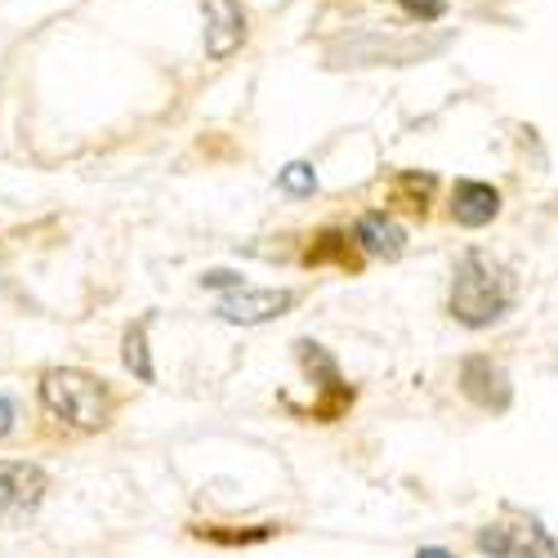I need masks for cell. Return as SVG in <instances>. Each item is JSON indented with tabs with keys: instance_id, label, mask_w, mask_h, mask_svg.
<instances>
[{
	"instance_id": "cell-16",
	"label": "cell",
	"mask_w": 558,
	"mask_h": 558,
	"mask_svg": "<svg viewBox=\"0 0 558 558\" xmlns=\"http://www.w3.org/2000/svg\"><path fill=\"white\" fill-rule=\"evenodd\" d=\"M14 429V402L5 398V393H0V438H5Z\"/></svg>"
},
{
	"instance_id": "cell-8",
	"label": "cell",
	"mask_w": 558,
	"mask_h": 558,
	"mask_svg": "<svg viewBox=\"0 0 558 558\" xmlns=\"http://www.w3.org/2000/svg\"><path fill=\"white\" fill-rule=\"evenodd\" d=\"M353 242L366 251V255H376V259H398L407 251V228L398 219H389L385 210H371L357 219L353 228Z\"/></svg>"
},
{
	"instance_id": "cell-4",
	"label": "cell",
	"mask_w": 558,
	"mask_h": 558,
	"mask_svg": "<svg viewBox=\"0 0 558 558\" xmlns=\"http://www.w3.org/2000/svg\"><path fill=\"white\" fill-rule=\"evenodd\" d=\"M45 487H50V478H45L40 464L0 460V527L27 519L32 509L45 500Z\"/></svg>"
},
{
	"instance_id": "cell-14",
	"label": "cell",
	"mask_w": 558,
	"mask_h": 558,
	"mask_svg": "<svg viewBox=\"0 0 558 558\" xmlns=\"http://www.w3.org/2000/svg\"><path fill=\"white\" fill-rule=\"evenodd\" d=\"M202 536L210 541H228V545H238V541H268L272 527H259V532H215V527H202Z\"/></svg>"
},
{
	"instance_id": "cell-11",
	"label": "cell",
	"mask_w": 558,
	"mask_h": 558,
	"mask_svg": "<svg viewBox=\"0 0 558 558\" xmlns=\"http://www.w3.org/2000/svg\"><path fill=\"white\" fill-rule=\"evenodd\" d=\"M125 366H130L144 385H153V380H157L153 357H148V322H138V327H130V331H125Z\"/></svg>"
},
{
	"instance_id": "cell-15",
	"label": "cell",
	"mask_w": 558,
	"mask_h": 558,
	"mask_svg": "<svg viewBox=\"0 0 558 558\" xmlns=\"http://www.w3.org/2000/svg\"><path fill=\"white\" fill-rule=\"evenodd\" d=\"M202 287H210V291H232V287H242V277L228 272V268H210V272L202 277Z\"/></svg>"
},
{
	"instance_id": "cell-3",
	"label": "cell",
	"mask_w": 558,
	"mask_h": 558,
	"mask_svg": "<svg viewBox=\"0 0 558 558\" xmlns=\"http://www.w3.org/2000/svg\"><path fill=\"white\" fill-rule=\"evenodd\" d=\"M474 545L492 558H558V545L541 527V519L536 514H514V509H509L500 523H487L474 536Z\"/></svg>"
},
{
	"instance_id": "cell-7",
	"label": "cell",
	"mask_w": 558,
	"mask_h": 558,
	"mask_svg": "<svg viewBox=\"0 0 558 558\" xmlns=\"http://www.w3.org/2000/svg\"><path fill=\"white\" fill-rule=\"evenodd\" d=\"M206 10V54L210 59H228L242 50L246 40V10L242 0H197Z\"/></svg>"
},
{
	"instance_id": "cell-17",
	"label": "cell",
	"mask_w": 558,
	"mask_h": 558,
	"mask_svg": "<svg viewBox=\"0 0 558 558\" xmlns=\"http://www.w3.org/2000/svg\"><path fill=\"white\" fill-rule=\"evenodd\" d=\"M415 558H456V554H447V549H438V545H429V549H421Z\"/></svg>"
},
{
	"instance_id": "cell-1",
	"label": "cell",
	"mask_w": 558,
	"mask_h": 558,
	"mask_svg": "<svg viewBox=\"0 0 558 558\" xmlns=\"http://www.w3.org/2000/svg\"><path fill=\"white\" fill-rule=\"evenodd\" d=\"M514 277H509L505 264H496L483 251H464L451 277V317L460 327L483 331L492 322H500L509 308H514Z\"/></svg>"
},
{
	"instance_id": "cell-6",
	"label": "cell",
	"mask_w": 558,
	"mask_h": 558,
	"mask_svg": "<svg viewBox=\"0 0 558 558\" xmlns=\"http://www.w3.org/2000/svg\"><path fill=\"white\" fill-rule=\"evenodd\" d=\"M460 389H464V398L487 407V411H509V402H514V385H509V376L492 357H464L460 362Z\"/></svg>"
},
{
	"instance_id": "cell-2",
	"label": "cell",
	"mask_w": 558,
	"mask_h": 558,
	"mask_svg": "<svg viewBox=\"0 0 558 558\" xmlns=\"http://www.w3.org/2000/svg\"><path fill=\"white\" fill-rule=\"evenodd\" d=\"M40 402L72 429H104L112 415L108 385L99 376H89V371H72V366L50 371V376L40 380Z\"/></svg>"
},
{
	"instance_id": "cell-13",
	"label": "cell",
	"mask_w": 558,
	"mask_h": 558,
	"mask_svg": "<svg viewBox=\"0 0 558 558\" xmlns=\"http://www.w3.org/2000/svg\"><path fill=\"white\" fill-rule=\"evenodd\" d=\"M393 5H402L411 19H421V23H438L447 14V0H393Z\"/></svg>"
},
{
	"instance_id": "cell-12",
	"label": "cell",
	"mask_w": 558,
	"mask_h": 558,
	"mask_svg": "<svg viewBox=\"0 0 558 558\" xmlns=\"http://www.w3.org/2000/svg\"><path fill=\"white\" fill-rule=\"evenodd\" d=\"M277 183H282V193H291V197H308L317 189V170L308 161H291L282 174H277Z\"/></svg>"
},
{
	"instance_id": "cell-10",
	"label": "cell",
	"mask_w": 558,
	"mask_h": 558,
	"mask_svg": "<svg viewBox=\"0 0 558 558\" xmlns=\"http://www.w3.org/2000/svg\"><path fill=\"white\" fill-rule=\"evenodd\" d=\"M295 353H300V362H304L308 371H317V376H322V393H331V398H336V407L353 402V389L344 385L340 366H336V357H331L327 349L313 344V340H300V344H295Z\"/></svg>"
},
{
	"instance_id": "cell-5",
	"label": "cell",
	"mask_w": 558,
	"mask_h": 558,
	"mask_svg": "<svg viewBox=\"0 0 558 558\" xmlns=\"http://www.w3.org/2000/svg\"><path fill=\"white\" fill-rule=\"evenodd\" d=\"M295 308V291H255V287H232L219 300V317L223 322H238V327H259V322H272Z\"/></svg>"
},
{
	"instance_id": "cell-9",
	"label": "cell",
	"mask_w": 558,
	"mask_h": 558,
	"mask_svg": "<svg viewBox=\"0 0 558 558\" xmlns=\"http://www.w3.org/2000/svg\"><path fill=\"white\" fill-rule=\"evenodd\" d=\"M451 215L456 223L464 228H483L500 215V193L492 189V183H478V179H460L456 193H451Z\"/></svg>"
}]
</instances>
